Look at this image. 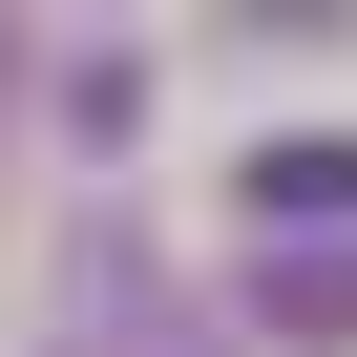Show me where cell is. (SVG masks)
Here are the masks:
<instances>
[{"label":"cell","instance_id":"cell-2","mask_svg":"<svg viewBox=\"0 0 357 357\" xmlns=\"http://www.w3.org/2000/svg\"><path fill=\"white\" fill-rule=\"evenodd\" d=\"M273 315L294 336H357V252H273Z\"/></svg>","mask_w":357,"mask_h":357},{"label":"cell","instance_id":"cell-1","mask_svg":"<svg viewBox=\"0 0 357 357\" xmlns=\"http://www.w3.org/2000/svg\"><path fill=\"white\" fill-rule=\"evenodd\" d=\"M231 211H273V231H315V211H336V231H357V126H294V147H252V168H231Z\"/></svg>","mask_w":357,"mask_h":357}]
</instances>
